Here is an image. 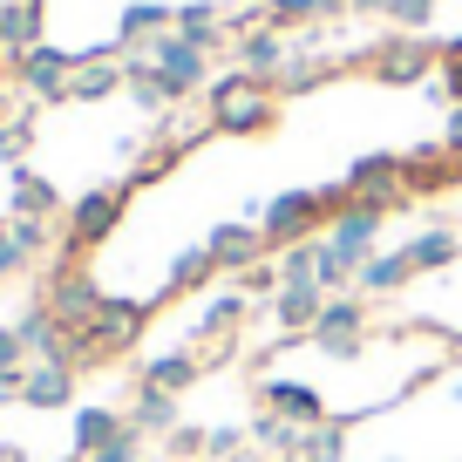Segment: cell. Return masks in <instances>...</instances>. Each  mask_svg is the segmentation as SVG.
<instances>
[{
	"label": "cell",
	"instance_id": "cell-1",
	"mask_svg": "<svg viewBox=\"0 0 462 462\" xmlns=\"http://www.w3.org/2000/svg\"><path fill=\"white\" fill-rule=\"evenodd\" d=\"M150 319H157V300H116V292H102V313L75 333V374L109 367L116 354H130V346L143 340Z\"/></svg>",
	"mask_w": 462,
	"mask_h": 462
},
{
	"label": "cell",
	"instance_id": "cell-2",
	"mask_svg": "<svg viewBox=\"0 0 462 462\" xmlns=\"http://www.w3.org/2000/svg\"><path fill=\"white\" fill-rule=\"evenodd\" d=\"M130 184H102V190H82V198L61 211V252L55 259H88L96 245H109L116 231H123V217H130Z\"/></svg>",
	"mask_w": 462,
	"mask_h": 462
},
{
	"label": "cell",
	"instance_id": "cell-3",
	"mask_svg": "<svg viewBox=\"0 0 462 462\" xmlns=\"http://www.w3.org/2000/svg\"><path fill=\"white\" fill-rule=\"evenodd\" d=\"M367 327H374V306H367V292H333V300L319 306V319H313V333H306V340H313L327 361H361Z\"/></svg>",
	"mask_w": 462,
	"mask_h": 462
},
{
	"label": "cell",
	"instance_id": "cell-4",
	"mask_svg": "<svg viewBox=\"0 0 462 462\" xmlns=\"http://www.w3.org/2000/svg\"><path fill=\"white\" fill-rule=\"evenodd\" d=\"M402 163H408L402 150H367V157L346 163L340 184L354 190V204H367V211H381V217H388V211H408L415 198H408V184H402Z\"/></svg>",
	"mask_w": 462,
	"mask_h": 462
},
{
	"label": "cell",
	"instance_id": "cell-5",
	"mask_svg": "<svg viewBox=\"0 0 462 462\" xmlns=\"http://www.w3.org/2000/svg\"><path fill=\"white\" fill-rule=\"evenodd\" d=\"M259 231H265V252H286V245H306L327 231V211H319V190H279V198L259 204Z\"/></svg>",
	"mask_w": 462,
	"mask_h": 462
},
{
	"label": "cell",
	"instance_id": "cell-6",
	"mask_svg": "<svg viewBox=\"0 0 462 462\" xmlns=\"http://www.w3.org/2000/svg\"><path fill=\"white\" fill-rule=\"evenodd\" d=\"M42 306L61 319V333L75 340V333L102 313V286L88 279V259H55V273H48V286H42Z\"/></svg>",
	"mask_w": 462,
	"mask_h": 462
},
{
	"label": "cell",
	"instance_id": "cell-7",
	"mask_svg": "<svg viewBox=\"0 0 462 462\" xmlns=\"http://www.w3.org/2000/svg\"><path fill=\"white\" fill-rule=\"evenodd\" d=\"M7 69H14V88L28 102H69V82H75V69H82V48L42 42V48H28V55H14Z\"/></svg>",
	"mask_w": 462,
	"mask_h": 462
},
{
	"label": "cell",
	"instance_id": "cell-8",
	"mask_svg": "<svg viewBox=\"0 0 462 462\" xmlns=\"http://www.w3.org/2000/svg\"><path fill=\"white\" fill-rule=\"evenodd\" d=\"M143 55H150V69H157V82H163V96H171V102H184V96H198V88H211V55H204L198 42H184L177 28L157 34Z\"/></svg>",
	"mask_w": 462,
	"mask_h": 462
},
{
	"label": "cell",
	"instance_id": "cell-9",
	"mask_svg": "<svg viewBox=\"0 0 462 462\" xmlns=\"http://www.w3.org/2000/svg\"><path fill=\"white\" fill-rule=\"evenodd\" d=\"M435 69H442V48H429L421 34H394V42H381L374 55H367V75H374L381 88H415V82H429Z\"/></svg>",
	"mask_w": 462,
	"mask_h": 462
},
{
	"label": "cell",
	"instance_id": "cell-10",
	"mask_svg": "<svg viewBox=\"0 0 462 462\" xmlns=\"http://www.w3.org/2000/svg\"><path fill=\"white\" fill-rule=\"evenodd\" d=\"M402 184H408V198H442V190H456V184H462V150H448V143L408 150Z\"/></svg>",
	"mask_w": 462,
	"mask_h": 462
},
{
	"label": "cell",
	"instance_id": "cell-11",
	"mask_svg": "<svg viewBox=\"0 0 462 462\" xmlns=\"http://www.w3.org/2000/svg\"><path fill=\"white\" fill-rule=\"evenodd\" d=\"M211 259H217V273H245L252 259H273L265 252V231H259V217H225V225H211Z\"/></svg>",
	"mask_w": 462,
	"mask_h": 462
},
{
	"label": "cell",
	"instance_id": "cell-12",
	"mask_svg": "<svg viewBox=\"0 0 462 462\" xmlns=\"http://www.w3.org/2000/svg\"><path fill=\"white\" fill-rule=\"evenodd\" d=\"M327 300H333V292L319 286V279H292V286H279L265 306H273V319H279V333H286V340H306Z\"/></svg>",
	"mask_w": 462,
	"mask_h": 462
},
{
	"label": "cell",
	"instance_id": "cell-13",
	"mask_svg": "<svg viewBox=\"0 0 462 462\" xmlns=\"http://www.w3.org/2000/svg\"><path fill=\"white\" fill-rule=\"evenodd\" d=\"M211 130L217 136H273L279 130V96L273 88H252V96H238L231 109L211 116Z\"/></svg>",
	"mask_w": 462,
	"mask_h": 462
},
{
	"label": "cell",
	"instance_id": "cell-14",
	"mask_svg": "<svg viewBox=\"0 0 462 462\" xmlns=\"http://www.w3.org/2000/svg\"><path fill=\"white\" fill-rule=\"evenodd\" d=\"M286 34L279 28H245V34H231V69H245V75H259V82H273L279 69H286Z\"/></svg>",
	"mask_w": 462,
	"mask_h": 462
},
{
	"label": "cell",
	"instance_id": "cell-15",
	"mask_svg": "<svg viewBox=\"0 0 462 462\" xmlns=\"http://www.w3.org/2000/svg\"><path fill=\"white\" fill-rule=\"evenodd\" d=\"M204 374H211V361H204V354H190V346H171V354H150V361H136V381H143V388H171V394L198 388Z\"/></svg>",
	"mask_w": 462,
	"mask_h": 462
},
{
	"label": "cell",
	"instance_id": "cell-16",
	"mask_svg": "<svg viewBox=\"0 0 462 462\" xmlns=\"http://www.w3.org/2000/svg\"><path fill=\"white\" fill-rule=\"evenodd\" d=\"M42 28H48V0H0V55L7 61L42 48Z\"/></svg>",
	"mask_w": 462,
	"mask_h": 462
},
{
	"label": "cell",
	"instance_id": "cell-17",
	"mask_svg": "<svg viewBox=\"0 0 462 462\" xmlns=\"http://www.w3.org/2000/svg\"><path fill=\"white\" fill-rule=\"evenodd\" d=\"M130 429H136V435H177V429H184V394L143 388V381H136V394H130Z\"/></svg>",
	"mask_w": 462,
	"mask_h": 462
},
{
	"label": "cell",
	"instance_id": "cell-18",
	"mask_svg": "<svg viewBox=\"0 0 462 462\" xmlns=\"http://www.w3.org/2000/svg\"><path fill=\"white\" fill-rule=\"evenodd\" d=\"M75 402V367L69 361H28V388H21V408H42V415H55V408Z\"/></svg>",
	"mask_w": 462,
	"mask_h": 462
},
{
	"label": "cell",
	"instance_id": "cell-19",
	"mask_svg": "<svg viewBox=\"0 0 462 462\" xmlns=\"http://www.w3.org/2000/svg\"><path fill=\"white\" fill-rule=\"evenodd\" d=\"M259 408L300 421V429H319V421H327V402H319L306 381H259Z\"/></svg>",
	"mask_w": 462,
	"mask_h": 462
},
{
	"label": "cell",
	"instance_id": "cell-20",
	"mask_svg": "<svg viewBox=\"0 0 462 462\" xmlns=\"http://www.w3.org/2000/svg\"><path fill=\"white\" fill-rule=\"evenodd\" d=\"M252 313H259V300H245V292H238V279H231L225 292H211V300H204V313H198V340H225V333H238Z\"/></svg>",
	"mask_w": 462,
	"mask_h": 462
},
{
	"label": "cell",
	"instance_id": "cell-21",
	"mask_svg": "<svg viewBox=\"0 0 462 462\" xmlns=\"http://www.w3.org/2000/svg\"><path fill=\"white\" fill-rule=\"evenodd\" d=\"M177 28V7H163V0H130L123 7V21H116V42L123 48H150L157 34Z\"/></svg>",
	"mask_w": 462,
	"mask_h": 462
},
{
	"label": "cell",
	"instance_id": "cell-22",
	"mask_svg": "<svg viewBox=\"0 0 462 462\" xmlns=\"http://www.w3.org/2000/svg\"><path fill=\"white\" fill-rule=\"evenodd\" d=\"M7 217H48V225H55V217H61V190L21 163V171H14V190H7Z\"/></svg>",
	"mask_w": 462,
	"mask_h": 462
},
{
	"label": "cell",
	"instance_id": "cell-23",
	"mask_svg": "<svg viewBox=\"0 0 462 462\" xmlns=\"http://www.w3.org/2000/svg\"><path fill=\"white\" fill-rule=\"evenodd\" d=\"M381 225H388V217H381V211H367V204H354V211H340V217H333V225H327V238H333V245H340V252H354V259L367 265V252H374Z\"/></svg>",
	"mask_w": 462,
	"mask_h": 462
},
{
	"label": "cell",
	"instance_id": "cell-24",
	"mask_svg": "<svg viewBox=\"0 0 462 462\" xmlns=\"http://www.w3.org/2000/svg\"><path fill=\"white\" fill-rule=\"evenodd\" d=\"M408 279H415V265H408V252H367L361 279H354V292H367V300H381V292H402Z\"/></svg>",
	"mask_w": 462,
	"mask_h": 462
},
{
	"label": "cell",
	"instance_id": "cell-25",
	"mask_svg": "<svg viewBox=\"0 0 462 462\" xmlns=\"http://www.w3.org/2000/svg\"><path fill=\"white\" fill-rule=\"evenodd\" d=\"M361 415H327L319 429L300 435V462H346V435H354Z\"/></svg>",
	"mask_w": 462,
	"mask_h": 462
},
{
	"label": "cell",
	"instance_id": "cell-26",
	"mask_svg": "<svg viewBox=\"0 0 462 462\" xmlns=\"http://www.w3.org/2000/svg\"><path fill=\"white\" fill-rule=\"evenodd\" d=\"M402 252H408V265H415V273H448V265L462 259V238L435 225V231H421V238H408Z\"/></svg>",
	"mask_w": 462,
	"mask_h": 462
},
{
	"label": "cell",
	"instance_id": "cell-27",
	"mask_svg": "<svg viewBox=\"0 0 462 462\" xmlns=\"http://www.w3.org/2000/svg\"><path fill=\"white\" fill-rule=\"evenodd\" d=\"M123 429H130V421L116 415V408H75V448H69V456H82V462H88L102 442H116Z\"/></svg>",
	"mask_w": 462,
	"mask_h": 462
},
{
	"label": "cell",
	"instance_id": "cell-28",
	"mask_svg": "<svg viewBox=\"0 0 462 462\" xmlns=\"http://www.w3.org/2000/svg\"><path fill=\"white\" fill-rule=\"evenodd\" d=\"M300 421H286V415H273V408H259L252 415V448H273V456H286V462H300Z\"/></svg>",
	"mask_w": 462,
	"mask_h": 462
},
{
	"label": "cell",
	"instance_id": "cell-29",
	"mask_svg": "<svg viewBox=\"0 0 462 462\" xmlns=\"http://www.w3.org/2000/svg\"><path fill=\"white\" fill-rule=\"evenodd\" d=\"M217 279V259H211V245H184L171 259V279H163V292H198V286H211Z\"/></svg>",
	"mask_w": 462,
	"mask_h": 462
},
{
	"label": "cell",
	"instance_id": "cell-30",
	"mask_svg": "<svg viewBox=\"0 0 462 462\" xmlns=\"http://www.w3.org/2000/svg\"><path fill=\"white\" fill-rule=\"evenodd\" d=\"M333 75V61H319V55H286V69L273 75V96H306V88H319Z\"/></svg>",
	"mask_w": 462,
	"mask_h": 462
},
{
	"label": "cell",
	"instance_id": "cell-31",
	"mask_svg": "<svg viewBox=\"0 0 462 462\" xmlns=\"http://www.w3.org/2000/svg\"><path fill=\"white\" fill-rule=\"evenodd\" d=\"M184 157H190V143H171V136H163L157 150H143V157L130 163V190H143V184H157V177H171Z\"/></svg>",
	"mask_w": 462,
	"mask_h": 462
},
{
	"label": "cell",
	"instance_id": "cell-32",
	"mask_svg": "<svg viewBox=\"0 0 462 462\" xmlns=\"http://www.w3.org/2000/svg\"><path fill=\"white\" fill-rule=\"evenodd\" d=\"M313 21H327V0H265V28H313Z\"/></svg>",
	"mask_w": 462,
	"mask_h": 462
},
{
	"label": "cell",
	"instance_id": "cell-33",
	"mask_svg": "<svg viewBox=\"0 0 462 462\" xmlns=\"http://www.w3.org/2000/svg\"><path fill=\"white\" fill-rule=\"evenodd\" d=\"M34 150V116L21 109V116H7V123H0V163H7V171H21V157H28Z\"/></svg>",
	"mask_w": 462,
	"mask_h": 462
},
{
	"label": "cell",
	"instance_id": "cell-34",
	"mask_svg": "<svg viewBox=\"0 0 462 462\" xmlns=\"http://www.w3.org/2000/svg\"><path fill=\"white\" fill-rule=\"evenodd\" d=\"M252 88H273V82H259V75H245V69H231V75H211L204 102H211V116H217V109H231L238 96H252Z\"/></svg>",
	"mask_w": 462,
	"mask_h": 462
},
{
	"label": "cell",
	"instance_id": "cell-35",
	"mask_svg": "<svg viewBox=\"0 0 462 462\" xmlns=\"http://www.w3.org/2000/svg\"><path fill=\"white\" fill-rule=\"evenodd\" d=\"M279 286H286V279H279V259H252L245 273H238V292H245V300H259V306L273 300Z\"/></svg>",
	"mask_w": 462,
	"mask_h": 462
},
{
	"label": "cell",
	"instance_id": "cell-36",
	"mask_svg": "<svg viewBox=\"0 0 462 462\" xmlns=\"http://www.w3.org/2000/svg\"><path fill=\"white\" fill-rule=\"evenodd\" d=\"M388 21H394L402 34H421V28L435 21V0H394V7H388Z\"/></svg>",
	"mask_w": 462,
	"mask_h": 462
},
{
	"label": "cell",
	"instance_id": "cell-37",
	"mask_svg": "<svg viewBox=\"0 0 462 462\" xmlns=\"http://www.w3.org/2000/svg\"><path fill=\"white\" fill-rule=\"evenodd\" d=\"M88 462H143V435H136V429H123L116 442H102Z\"/></svg>",
	"mask_w": 462,
	"mask_h": 462
},
{
	"label": "cell",
	"instance_id": "cell-38",
	"mask_svg": "<svg viewBox=\"0 0 462 462\" xmlns=\"http://www.w3.org/2000/svg\"><path fill=\"white\" fill-rule=\"evenodd\" d=\"M245 435H238V429H204V456H245Z\"/></svg>",
	"mask_w": 462,
	"mask_h": 462
},
{
	"label": "cell",
	"instance_id": "cell-39",
	"mask_svg": "<svg viewBox=\"0 0 462 462\" xmlns=\"http://www.w3.org/2000/svg\"><path fill=\"white\" fill-rule=\"evenodd\" d=\"M0 367H28V346H21L14 319H7V327H0Z\"/></svg>",
	"mask_w": 462,
	"mask_h": 462
},
{
	"label": "cell",
	"instance_id": "cell-40",
	"mask_svg": "<svg viewBox=\"0 0 462 462\" xmlns=\"http://www.w3.org/2000/svg\"><path fill=\"white\" fill-rule=\"evenodd\" d=\"M28 265H34V259H28V252L14 245V231H7V245H0V279H21Z\"/></svg>",
	"mask_w": 462,
	"mask_h": 462
},
{
	"label": "cell",
	"instance_id": "cell-41",
	"mask_svg": "<svg viewBox=\"0 0 462 462\" xmlns=\"http://www.w3.org/2000/svg\"><path fill=\"white\" fill-rule=\"evenodd\" d=\"M319 211H327V225H333L340 211H354V190H346V184H327V190H319Z\"/></svg>",
	"mask_w": 462,
	"mask_h": 462
},
{
	"label": "cell",
	"instance_id": "cell-42",
	"mask_svg": "<svg viewBox=\"0 0 462 462\" xmlns=\"http://www.w3.org/2000/svg\"><path fill=\"white\" fill-rule=\"evenodd\" d=\"M21 388H28V367H0V402H21Z\"/></svg>",
	"mask_w": 462,
	"mask_h": 462
},
{
	"label": "cell",
	"instance_id": "cell-43",
	"mask_svg": "<svg viewBox=\"0 0 462 462\" xmlns=\"http://www.w3.org/2000/svg\"><path fill=\"white\" fill-rule=\"evenodd\" d=\"M171 448H177V456H204V429H177Z\"/></svg>",
	"mask_w": 462,
	"mask_h": 462
},
{
	"label": "cell",
	"instance_id": "cell-44",
	"mask_svg": "<svg viewBox=\"0 0 462 462\" xmlns=\"http://www.w3.org/2000/svg\"><path fill=\"white\" fill-rule=\"evenodd\" d=\"M442 96H448V109L462 102V61H442Z\"/></svg>",
	"mask_w": 462,
	"mask_h": 462
},
{
	"label": "cell",
	"instance_id": "cell-45",
	"mask_svg": "<svg viewBox=\"0 0 462 462\" xmlns=\"http://www.w3.org/2000/svg\"><path fill=\"white\" fill-rule=\"evenodd\" d=\"M442 143H448V150H462V102L448 109V123H442Z\"/></svg>",
	"mask_w": 462,
	"mask_h": 462
},
{
	"label": "cell",
	"instance_id": "cell-46",
	"mask_svg": "<svg viewBox=\"0 0 462 462\" xmlns=\"http://www.w3.org/2000/svg\"><path fill=\"white\" fill-rule=\"evenodd\" d=\"M0 462H34V456H28L21 442H0Z\"/></svg>",
	"mask_w": 462,
	"mask_h": 462
},
{
	"label": "cell",
	"instance_id": "cell-47",
	"mask_svg": "<svg viewBox=\"0 0 462 462\" xmlns=\"http://www.w3.org/2000/svg\"><path fill=\"white\" fill-rule=\"evenodd\" d=\"M394 0H354V14H388Z\"/></svg>",
	"mask_w": 462,
	"mask_h": 462
},
{
	"label": "cell",
	"instance_id": "cell-48",
	"mask_svg": "<svg viewBox=\"0 0 462 462\" xmlns=\"http://www.w3.org/2000/svg\"><path fill=\"white\" fill-rule=\"evenodd\" d=\"M7 231H14V217H7V211H0V245H7Z\"/></svg>",
	"mask_w": 462,
	"mask_h": 462
},
{
	"label": "cell",
	"instance_id": "cell-49",
	"mask_svg": "<svg viewBox=\"0 0 462 462\" xmlns=\"http://www.w3.org/2000/svg\"><path fill=\"white\" fill-rule=\"evenodd\" d=\"M245 7H265V0H245Z\"/></svg>",
	"mask_w": 462,
	"mask_h": 462
},
{
	"label": "cell",
	"instance_id": "cell-50",
	"mask_svg": "<svg viewBox=\"0 0 462 462\" xmlns=\"http://www.w3.org/2000/svg\"><path fill=\"white\" fill-rule=\"evenodd\" d=\"M388 462H402V456H388Z\"/></svg>",
	"mask_w": 462,
	"mask_h": 462
}]
</instances>
